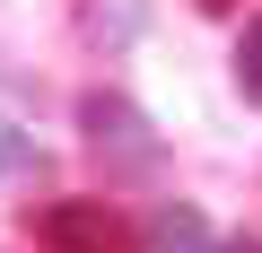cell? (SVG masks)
Returning a JSON list of instances; mask_svg holds the SVG:
<instances>
[{
    "instance_id": "1",
    "label": "cell",
    "mask_w": 262,
    "mask_h": 253,
    "mask_svg": "<svg viewBox=\"0 0 262 253\" xmlns=\"http://www.w3.org/2000/svg\"><path fill=\"white\" fill-rule=\"evenodd\" d=\"M79 131H88V149H96V166L105 175H158V131H149V113L131 105L122 87H88L79 96Z\"/></svg>"
},
{
    "instance_id": "2",
    "label": "cell",
    "mask_w": 262,
    "mask_h": 253,
    "mask_svg": "<svg viewBox=\"0 0 262 253\" xmlns=\"http://www.w3.org/2000/svg\"><path fill=\"white\" fill-rule=\"evenodd\" d=\"M35 236H44L53 253H122V244H131L105 201H53V210L35 218Z\"/></svg>"
},
{
    "instance_id": "3",
    "label": "cell",
    "mask_w": 262,
    "mask_h": 253,
    "mask_svg": "<svg viewBox=\"0 0 262 253\" xmlns=\"http://www.w3.org/2000/svg\"><path fill=\"white\" fill-rule=\"evenodd\" d=\"M140 244H149V253H219V244H210V218H201L192 201H158L149 227H140Z\"/></svg>"
},
{
    "instance_id": "4",
    "label": "cell",
    "mask_w": 262,
    "mask_h": 253,
    "mask_svg": "<svg viewBox=\"0 0 262 253\" xmlns=\"http://www.w3.org/2000/svg\"><path fill=\"white\" fill-rule=\"evenodd\" d=\"M140 27H149L140 0H88V9H79V35H88V44H105V53H114V44H131Z\"/></svg>"
},
{
    "instance_id": "5",
    "label": "cell",
    "mask_w": 262,
    "mask_h": 253,
    "mask_svg": "<svg viewBox=\"0 0 262 253\" xmlns=\"http://www.w3.org/2000/svg\"><path fill=\"white\" fill-rule=\"evenodd\" d=\"M236 96L262 105V18H245V35H236Z\"/></svg>"
},
{
    "instance_id": "6",
    "label": "cell",
    "mask_w": 262,
    "mask_h": 253,
    "mask_svg": "<svg viewBox=\"0 0 262 253\" xmlns=\"http://www.w3.org/2000/svg\"><path fill=\"white\" fill-rule=\"evenodd\" d=\"M27 166H35V140L18 131V122H9V113H0V183H18Z\"/></svg>"
},
{
    "instance_id": "7",
    "label": "cell",
    "mask_w": 262,
    "mask_h": 253,
    "mask_svg": "<svg viewBox=\"0 0 262 253\" xmlns=\"http://www.w3.org/2000/svg\"><path fill=\"white\" fill-rule=\"evenodd\" d=\"M219 253H262V236H236V244H219Z\"/></svg>"
},
{
    "instance_id": "8",
    "label": "cell",
    "mask_w": 262,
    "mask_h": 253,
    "mask_svg": "<svg viewBox=\"0 0 262 253\" xmlns=\"http://www.w3.org/2000/svg\"><path fill=\"white\" fill-rule=\"evenodd\" d=\"M201 9H210V18H227V9H236V0H201Z\"/></svg>"
}]
</instances>
